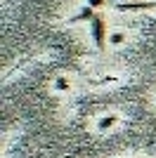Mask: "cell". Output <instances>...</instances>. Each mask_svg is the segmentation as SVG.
I'll return each mask as SVG.
<instances>
[{
  "label": "cell",
  "instance_id": "cell-1",
  "mask_svg": "<svg viewBox=\"0 0 156 158\" xmlns=\"http://www.w3.org/2000/svg\"><path fill=\"white\" fill-rule=\"evenodd\" d=\"M90 35H92V43L99 50H104V45H106V24H104L102 14H95V19H90Z\"/></svg>",
  "mask_w": 156,
  "mask_h": 158
},
{
  "label": "cell",
  "instance_id": "cell-2",
  "mask_svg": "<svg viewBox=\"0 0 156 158\" xmlns=\"http://www.w3.org/2000/svg\"><path fill=\"white\" fill-rule=\"evenodd\" d=\"M114 7L121 12H135V10H151V7H156V2L154 0H144V2L132 0V2H121V5H114Z\"/></svg>",
  "mask_w": 156,
  "mask_h": 158
},
{
  "label": "cell",
  "instance_id": "cell-3",
  "mask_svg": "<svg viewBox=\"0 0 156 158\" xmlns=\"http://www.w3.org/2000/svg\"><path fill=\"white\" fill-rule=\"evenodd\" d=\"M116 123H118V116H116V113H109V116H104V118L97 123V130L99 132H106L111 125H116Z\"/></svg>",
  "mask_w": 156,
  "mask_h": 158
},
{
  "label": "cell",
  "instance_id": "cell-4",
  "mask_svg": "<svg viewBox=\"0 0 156 158\" xmlns=\"http://www.w3.org/2000/svg\"><path fill=\"white\" fill-rule=\"evenodd\" d=\"M109 43L111 45H121V43H123V33H114V35L109 38Z\"/></svg>",
  "mask_w": 156,
  "mask_h": 158
},
{
  "label": "cell",
  "instance_id": "cell-5",
  "mask_svg": "<svg viewBox=\"0 0 156 158\" xmlns=\"http://www.w3.org/2000/svg\"><path fill=\"white\" fill-rule=\"evenodd\" d=\"M104 2H106V0H88V7H92V10H99Z\"/></svg>",
  "mask_w": 156,
  "mask_h": 158
},
{
  "label": "cell",
  "instance_id": "cell-6",
  "mask_svg": "<svg viewBox=\"0 0 156 158\" xmlns=\"http://www.w3.org/2000/svg\"><path fill=\"white\" fill-rule=\"evenodd\" d=\"M57 90H69V80H66V78H59V83H57Z\"/></svg>",
  "mask_w": 156,
  "mask_h": 158
},
{
  "label": "cell",
  "instance_id": "cell-7",
  "mask_svg": "<svg viewBox=\"0 0 156 158\" xmlns=\"http://www.w3.org/2000/svg\"><path fill=\"white\" fill-rule=\"evenodd\" d=\"M121 2H130V0H111V5H121Z\"/></svg>",
  "mask_w": 156,
  "mask_h": 158
}]
</instances>
